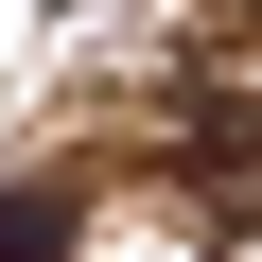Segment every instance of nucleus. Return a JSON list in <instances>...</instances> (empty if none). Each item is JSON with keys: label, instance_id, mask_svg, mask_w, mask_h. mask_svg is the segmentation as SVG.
<instances>
[{"label": "nucleus", "instance_id": "f257e3e1", "mask_svg": "<svg viewBox=\"0 0 262 262\" xmlns=\"http://www.w3.org/2000/svg\"><path fill=\"white\" fill-rule=\"evenodd\" d=\"M0 245H53V210H35V192H0Z\"/></svg>", "mask_w": 262, "mask_h": 262}]
</instances>
